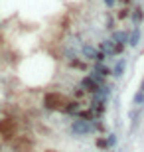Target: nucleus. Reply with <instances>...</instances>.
Masks as SVG:
<instances>
[{
	"instance_id": "1",
	"label": "nucleus",
	"mask_w": 144,
	"mask_h": 152,
	"mask_svg": "<svg viewBox=\"0 0 144 152\" xmlns=\"http://www.w3.org/2000/svg\"><path fill=\"white\" fill-rule=\"evenodd\" d=\"M69 101H67L65 97H61L59 93H50V95L45 97V107L50 109H61V111H65Z\"/></svg>"
},
{
	"instance_id": "2",
	"label": "nucleus",
	"mask_w": 144,
	"mask_h": 152,
	"mask_svg": "<svg viewBox=\"0 0 144 152\" xmlns=\"http://www.w3.org/2000/svg\"><path fill=\"white\" fill-rule=\"evenodd\" d=\"M93 129H95V126L91 124L89 118H75L73 124H71V130L75 132V134H89Z\"/></svg>"
},
{
	"instance_id": "3",
	"label": "nucleus",
	"mask_w": 144,
	"mask_h": 152,
	"mask_svg": "<svg viewBox=\"0 0 144 152\" xmlns=\"http://www.w3.org/2000/svg\"><path fill=\"white\" fill-rule=\"evenodd\" d=\"M138 42H140V30L134 28L132 32H130V36H128V44L134 48V45H138Z\"/></svg>"
},
{
	"instance_id": "4",
	"label": "nucleus",
	"mask_w": 144,
	"mask_h": 152,
	"mask_svg": "<svg viewBox=\"0 0 144 152\" xmlns=\"http://www.w3.org/2000/svg\"><path fill=\"white\" fill-rule=\"evenodd\" d=\"M122 73H124V59H118L115 69H113V75H115V77H121Z\"/></svg>"
},
{
	"instance_id": "5",
	"label": "nucleus",
	"mask_w": 144,
	"mask_h": 152,
	"mask_svg": "<svg viewBox=\"0 0 144 152\" xmlns=\"http://www.w3.org/2000/svg\"><path fill=\"white\" fill-rule=\"evenodd\" d=\"M140 20H142V10H140V8H136V10L132 12V22H134V24H138Z\"/></svg>"
},
{
	"instance_id": "6",
	"label": "nucleus",
	"mask_w": 144,
	"mask_h": 152,
	"mask_svg": "<svg viewBox=\"0 0 144 152\" xmlns=\"http://www.w3.org/2000/svg\"><path fill=\"white\" fill-rule=\"evenodd\" d=\"M134 105H144V91L134 95Z\"/></svg>"
},
{
	"instance_id": "7",
	"label": "nucleus",
	"mask_w": 144,
	"mask_h": 152,
	"mask_svg": "<svg viewBox=\"0 0 144 152\" xmlns=\"http://www.w3.org/2000/svg\"><path fill=\"white\" fill-rule=\"evenodd\" d=\"M105 4L109 6V8H111V6H115V0H105Z\"/></svg>"
},
{
	"instance_id": "8",
	"label": "nucleus",
	"mask_w": 144,
	"mask_h": 152,
	"mask_svg": "<svg viewBox=\"0 0 144 152\" xmlns=\"http://www.w3.org/2000/svg\"><path fill=\"white\" fill-rule=\"evenodd\" d=\"M140 91H144V81H142V89H140Z\"/></svg>"
},
{
	"instance_id": "9",
	"label": "nucleus",
	"mask_w": 144,
	"mask_h": 152,
	"mask_svg": "<svg viewBox=\"0 0 144 152\" xmlns=\"http://www.w3.org/2000/svg\"><path fill=\"white\" fill-rule=\"evenodd\" d=\"M122 2H128V0H122Z\"/></svg>"
}]
</instances>
